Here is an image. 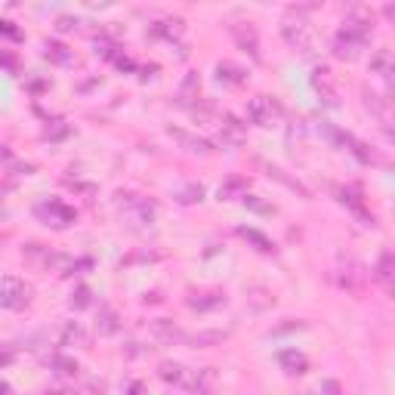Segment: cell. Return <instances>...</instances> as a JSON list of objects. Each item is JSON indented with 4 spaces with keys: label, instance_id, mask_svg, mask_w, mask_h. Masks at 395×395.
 Listing matches in <instances>:
<instances>
[{
    "label": "cell",
    "instance_id": "obj_1",
    "mask_svg": "<svg viewBox=\"0 0 395 395\" xmlns=\"http://www.w3.org/2000/svg\"><path fill=\"white\" fill-rule=\"evenodd\" d=\"M31 296H35V291H31L28 281L16 278V275H3V278H0V306L3 309L22 312V309L31 306Z\"/></svg>",
    "mask_w": 395,
    "mask_h": 395
},
{
    "label": "cell",
    "instance_id": "obj_2",
    "mask_svg": "<svg viewBox=\"0 0 395 395\" xmlns=\"http://www.w3.org/2000/svg\"><path fill=\"white\" fill-rule=\"evenodd\" d=\"M35 216L50 229H68L71 222L77 220V213L68 207V204L56 201V198H47V201L35 204Z\"/></svg>",
    "mask_w": 395,
    "mask_h": 395
},
{
    "label": "cell",
    "instance_id": "obj_3",
    "mask_svg": "<svg viewBox=\"0 0 395 395\" xmlns=\"http://www.w3.org/2000/svg\"><path fill=\"white\" fill-rule=\"evenodd\" d=\"M343 35H349L352 41H358V44H367L371 41V35H374V16L367 10H352L349 16L343 19Z\"/></svg>",
    "mask_w": 395,
    "mask_h": 395
},
{
    "label": "cell",
    "instance_id": "obj_4",
    "mask_svg": "<svg viewBox=\"0 0 395 395\" xmlns=\"http://www.w3.org/2000/svg\"><path fill=\"white\" fill-rule=\"evenodd\" d=\"M121 198V207L127 210V216L133 222H139V226H151L155 222V213H157V207H155V201H148V198H139V195H117Z\"/></svg>",
    "mask_w": 395,
    "mask_h": 395
},
{
    "label": "cell",
    "instance_id": "obj_5",
    "mask_svg": "<svg viewBox=\"0 0 395 395\" xmlns=\"http://www.w3.org/2000/svg\"><path fill=\"white\" fill-rule=\"evenodd\" d=\"M281 35H285V41L291 44L293 50L312 52V28H309L302 19H285V22H281Z\"/></svg>",
    "mask_w": 395,
    "mask_h": 395
},
{
    "label": "cell",
    "instance_id": "obj_6",
    "mask_svg": "<svg viewBox=\"0 0 395 395\" xmlns=\"http://www.w3.org/2000/svg\"><path fill=\"white\" fill-rule=\"evenodd\" d=\"M312 87L318 99L327 105V108H340V99H337V84H334V71L327 65H318L312 71Z\"/></svg>",
    "mask_w": 395,
    "mask_h": 395
},
{
    "label": "cell",
    "instance_id": "obj_7",
    "mask_svg": "<svg viewBox=\"0 0 395 395\" xmlns=\"http://www.w3.org/2000/svg\"><path fill=\"white\" fill-rule=\"evenodd\" d=\"M275 117H278V105L269 96H253L247 102V121L256 124V127H272Z\"/></svg>",
    "mask_w": 395,
    "mask_h": 395
},
{
    "label": "cell",
    "instance_id": "obj_8",
    "mask_svg": "<svg viewBox=\"0 0 395 395\" xmlns=\"http://www.w3.org/2000/svg\"><path fill=\"white\" fill-rule=\"evenodd\" d=\"M148 334L157 340L161 346H180L186 343V331H182L180 325H173L170 318H155L148 321Z\"/></svg>",
    "mask_w": 395,
    "mask_h": 395
},
{
    "label": "cell",
    "instance_id": "obj_9",
    "mask_svg": "<svg viewBox=\"0 0 395 395\" xmlns=\"http://www.w3.org/2000/svg\"><path fill=\"white\" fill-rule=\"evenodd\" d=\"M220 142L222 146H232V148H238V146H244L247 142V124H241L235 115H222L220 117Z\"/></svg>",
    "mask_w": 395,
    "mask_h": 395
},
{
    "label": "cell",
    "instance_id": "obj_10",
    "mask_svg": "<svg viewBox=\"0 0 395 395\" xmlns=\"http://www.w3.org/2000/svg\"><path fill=\"white\" fill-rule=\"evenodd\" d=\"M229 31H232L235 44H238L244 52H250V59H253V62H260V35H256L253 25H250V22H235Z\"/></svg>",
    "mask_w": 395,
    "mask_h": 395
},
{
    "label": "cell",
    "instance_id": "obj_11",
    "mask_svg": "<svg viewBox=\"0 0 395 395\" xmlns=\"http://www.w3.org/2000/svg\"><path fill=\"white\" fill-rule=\"evenodd\" d=\"M337 201L343 204V207L352 210V213L358 216L365 226H377V222H374V213H367V207H365V201H361V192H358V189H352V186L337 189Z\"/></svg>",
    "mask_w": 395,
    "mask_h": 395
},
{
    "label": "cell",
    "instance_id": "obj_12",
    "mask_svg": "<svg viewBox=\"0 0 395 395\" xmlns=\"http://www.w3.org/2000/svg\"><path fill=\"white\" fill-rule=\"evenodd\" d=\"M167 133L173 136V139L180 142V146L186 148V151H192V155H204V157H207L210 151H213L207 139H201V136H195V133H186V130H180V127H170Z\"/></svg>",
    "mask_w": 395,
    "mask_h": 395
},
{
    "label": "cell",
    "instance_id": "obj_13",
    "mask_svg": "<svg viewBox=\"0 0 395 395\" xmlns=\"http://www.w3.org/2000/svg\"><path fill=\"white\" fill-rule=\"evenodd\" d=\"M365 108L371 111L374 117H377L380 124H383L386 130H389V121H392V111H389V99H383L380 93H374V90H365Z\"/></svg>",
    "mask_w": 395,
    "mask_h": 395
},
{
    "label": "cell",
    "instance_id": "obj_14",
    "mask_svg": "<svg viewBox=\"0 0 395 395\" xmlns=\"http://www.w3.org/2000/svg\"><path fill=\"white\" fill-rule=\"evenodd\" d=\"M392 250H383V253H380V260H377V269H374V278L380 281V287H383L386 293H392L395 291V269H392Z\"/></svg>",
    "mask_w": 395,
    "mask_h": 395
},
{
    "label": "cell",
    "instance_id": "obj_15",
    "mask_svg": "<svg viewBox=\"0 0 395 395\" xmlns=\"http://www.w3.org/2000/svg\"><path fill=\"white\" fill-rule=\"evenodd\" d=\"M361 50H365V44L352 41V37H349V35H343V31H337V37H334V56H337V59H346V62H355Z\"/></svg>",
    "mask_w": 395,
    "mask_h": 395
},
{
    "label": "cell",
    "instance_id": "obj_16",
    "mask_svg": "<svg viewBox=\"0 0 395 395\" xmlns=\"http://www.w3.org/2000/svg\"><path fill=\"white\" fill-rule=\"evenodd\" d=\"M278 365L285 367L287 374H306L309 371V358L302 352H296V349H285V352H278Z\"/></svg>",
    "mask_w": 395,
    "mask_h": 395
},
{
    "label": "cell",
    "instance_id": "obj_17",
    "mask_svg": "<svg viewBox=\"0 0 395 395\" xmlns=\"http://www.w3.org/2000/svg\"><path fill=\"white\" fill-rule=\"evenodd\" d=\"M340 285H343L346 291L358 293L361 287H365V269H361L358 262H352V260H349L346 266H343V272H340Z\"/></svg>",
    "mask_w": 395,
    "mask_h": 395
},
{
    "label": "cell",
    "instance_id": "obj_18",
    "mask_svg": "<svg viewBox=\"0 0 395 395\" xmlns=\"http://www.w3.org/2000/svg\"><path fill=\"white\" fill-rule=\"evenodd\" d=\"M96 331L102 334V337H115L117 331H121V318H117V312L111 306H99V321H96Z\"/></svg>",
    "mask_w": 395,
    "mask_h": 395
},
{
    "label": "cell",
    "instance_id": "obj_19",
    "mask_svg": "<svg viewBox=\"0 0 395 395\" xmlns=\"http://www.w3.org/2000/svg\"><path fill=\"white\" fill-rule=\"evenodd\" d=\"M238 235L247 241L253 250H260V253H275V244H272V238H266V235L260 232V229H250V226H241L238 229Z\"/></svg>",
    "mask_w": 395,
    "mask_h": 395
},
{
    "label": "cell",
    "instance_id": "obj_20",
    "mask_svg": "<svg viewBox=\"0 0 395 395\" xmlns=\"http://www.w3.org/2000/svg\"><path fill=\"white\" fill-rule=\"evenodd\" d=\"M222 340H229V331H201V334H186V343L195 349H207V346H220Z\"/></svg>",
    "mask_w": 395,
    "mask_h": 395
},
{
    "label": "cell",
    "instance_id": "obj_21",
    "mask_svg": "<svg viewBox=\"0 0 395 395\" xmlns=\"http://www.w3.org/2000/svg\"><path fill=\"white\" fill-rule=\"evenodd\" d=\"M371 71H374V75H380L383 81H392L395 65H392V52L386 50V47H380V50L371 56Z\"/></svg>",
    "mask_w": 395,
    "mask_h": 395
},
{
    "label": "cell",
    "instance_id": "obj_22",
    "mask_svg": "<svg viewBox=\"0 0 395 395\" xmlns=\"http://www.w3.org/2000/svg\"><path fill=\"white\" fill-rule=\"evenodd\" d=\"M189 306L195 309V312H213V309H222L226 306V293H201V296H192L189 300Z\"/></svg>",
    "mask_w": 395,
    "mask_h": 395
},
{
    "label": "cell",
    "instance_id": "obj_23",
    "mask_svg": "<svg viewBox=\"0 0 395 395\" xmlns=\"http://www.w3.org/2000/svg\"><path fill=\"white\" fill-rule=\"evenodd\" d=\"M84 343H87V331L77 321H68L62 327V334H59V346H84Z\"/></svg>",
    "mask_w": 395,
    "mask_h": 395
},
{
    "label": "cell",
    "instance_id": "obj_24",
    "mask_svg": "<svg viewBox=\"0 0 395 395\" xmlns=\"http://www.w3.org/2000/svg\"><path fill=\"white\" fill-rule=\"evenodd\" d=\"M47 365L59 374V377H77V371H81V367H77V361L68 358V355H50Z\"/></svg>",
    "mask_w": 395,
    "mask_h": 395
},
{
    "label": "cell",
    "instance_id": "obj_25",
    "mask_svg": "<svg viewBox=\"0 0 395 395\" xmlns=\"http://www.w3.org/2000/svg\"><path fill=\"white\" fill-rule=\"evenodd\" d=\"M216 77H220V81H226V84H244L247 81V71L238 68V65H232V62H216Z\"/></svg>",
    "mask_w": 395,
    "mask_h": 395
},
{
    "label": "cell",
    "instance_id": "obj_26",
    "mask_svg": "<svg viewBox=\"0 0 395 395\" xmlns=\"http://www.w3.org/2000/svg\"><path fill=\"white\" fill-rule=\"evenodd\" d=\"M247 195V180L244 176H232L220 186V201H229V198H244Z\"/></svg>",
    "mask_w": 395,
    "mask_h": 395
},
{
    "label": "cell",
    "instance_id": "obj_27",
    "mask_svg": "<svg viewBox=\"0 0 395 395\" xmlns=\"http://www.w3.org/2000/svg\"><path fill=\"white\" fill-rule=\"evenodd\" d=\"M151 35L173 41V37H180V35H182V19H161V22L151 25Z\"/></svg>",
    "mask_w": 395,
    "mask_h": 395
},
{
    "label": "cell",
    "instance_id": "obj_28",
    "mask_svg": "<svg viewBox=\"0 0 395 395\" xmlns=\"http://www.w3.org/2000/svg\"><path fill=\"white\" fill-rule=\"evenodd\" d=\"M198 93H201V81H198L195 71H189L186 81H182V87H180V96H176V99H180L182 105H192L195 99H198Z\"/></svg>",
    "mask_w": 395,
    "mask_h": 395
},
{
    "label": "cell",
    "instance_id": "obj_29",
    "mask_svg": "<svg viewBox=\"0 0 395 395\" xmlns=\"http://www.w3.org/2000/svg\"><path fill=\"white\" fill-rule=\"evenodd\" d=\"M349 151H352V155L358 157L361 164H371V167H377V164H383V157H380L377 151H374L371 146H367V142H358V139H352V148H349Z\"/></svg>",
    "mask_w": 395,
    "mask_h": 395
},
{
    "label": "cell",
    "instance_id": "obj_30",
    "mask_svg": "<svg viewBox=\"0 0 395 395\" xmlns=\"http://www.w3.org/2000/svg\"><path fill=\"white\" fill-rule=\"evenodd\" d=\"M266 173H269V176H272V180L285 182V186H287V189H293V192H300L302 198H309V189H306V186H302V182H300V180H291V176H287V173H285V170H281V167H272V164H266Z\"/></svg>",
    "mask_w": 395,
    "mask_h": 395
},
{
    "label": "cell",
    "instance_id": "obj_31",
    "mask_svg": "<svg viewBox=\"0 0 395 395\" xmlns=\"http://www.w3.org/2000/svg\"><path fill=\"white\" fill-rule=\"evenodd\" d=\"M47 59L50 62H56V65H75V52H71L65 44H47Z\"/></svg>",
    "mask_w": 395,
    "mask_h": 395
},
{
    "label": "cell",
    "instance_id": "obj_32",
    "mask_svg": "<svg viewBox=\"0 0 395 395\" xmlns=\"http://www.w3.org/2000/svg\"><path fill=\"white\" fill-rule=\"evenodd\" d=\"M201 198H204L201 182H189V186H182L180 192H176V201L180 204H195V201H201Z\"/></svg>",
    "mask_w": 395,
    "mask_h": 395
},
{
    "label": "cell",
    "instance_id": "obj_33",
    "mask_svg": "<svg viewBox=\"0 0 395 395\" xmlns=\"http://www.w3.org/2000/svg\"><path fill=\"white\" fill-rule=\"evenodd\" d=\"M90 302H93V291H90L87 285H81V287H75V293H71L68 306H71V309H77V312H81V309H87Z\"/></svg>",
    "mask_w": 395,
    "mask_h": 395
},
{
    "label": "cell",
    "instance_id": "obj_34",
    "mask_svg": "<svg viewBox=\"0 0 395 395\" xmlns=\"http://www.w3.org/2000/svg\"><path fill=\"white\" fill-rule=\"evenodd\" d=\"M157 374H161V380H167V383H180L182 380V367L176 365V361H164V365L157 367Z\"/></svg>",
    "mask_w": 395,
    "mask_h": 395
},
{
    "label": "cell",
    "instance_id": "obj_35",
    "mask_svg": "<svg viewBox=\"0 0 395 395\" xmlns=\"http://www.w3.org/2000/svg\"><path fill=\"white\" fill-rule=\"evenodd\" d=\"M241 201H244V207H250V210H253V213H275V207H272V204L260 201V198H256V195H244V198H241Z\"/></svg>",
    "mask_w": 395,
    "mask_h": 395
},
{
    "label": "cell",
    "instance_id": "obj_36",
    "mask_svg": "<svg viewBox=\"0 0 395 395\" xmlns=\"http://www.w3.org/2000/svg\"><path fill=\"white\" fill-rule=\"evenodd\" d=\"M71 133V127L68 124H62V121H52V127H47V133H44V139H65V136Z\"/></svg>",
    "mask_w": 395,
    "mask_h": 395
},
{
    "label": "cell",
    "instance_id": "obj_37",
    "mask_svg": "<svg viewBox=\"0 0 395 395\" xmlns=\"http://www.w3.org/2000/svg\"><path fill=\"white\" fill-rule=\"evenodd\" d=\"M56 28L62 31V35H65V31H75L77 28V19L75 16H59L56 19Z\"/></svg>",
    "mask_w": 395,
    "mask_h": 395
},
{
    "label": "cell",
    "instance_id": "obj_38",
    "mask_svg": "<svg viewBox=\"0 0 395 395\" xmlns=\"http://www.w3.org/2000/svg\"><path fill=\"white\" fill-rule=\"evenodd\" d=\"M12 358H16V355H12V349H3V346H0V367L12 365Z\"/></svg>",
    "mask_w": 395,
    "mask_h": 395
},
{
    "label": "cell",
    "instance_id": "obj_39",
    "mask_svg": "<svg viewBox=\"0 0 395 395\" xmlns=\"http://www.w3.org/2000/svg\"><path fill=\"white\" fill-rule=\"evenodd\" d=\"M127 395H146V383H139V380H136V383H130V392Z\"/></svg>",
    "mask_w": 395,
    "mask_h": 395
},
{
    "label": "cell",
    "instance_id": "obj_40",
    "mask_svg": "<svg viewBox=\"0 0 395 395\" xmlns=\"http://www.w3.org/2000/svg\"><path fill=\"white\" fill-rule=\"evenodd\" d=\"M0 31H3V35H12V37H16V35H19V31H16V28H10V22H0Z\"/></svg>",
    "mask_w": 395,
    "mask_h": 395
},
{
    "label": "cell",
    "instance_id": "obj_41",
    "mask_svg": "<svg viewBox=\"0 0 395 395\" xmlns=\"http://www.w3.org/2000/svg\"><path fill=\"white\" fill-rule=\"evenodd\" d=\"M0 395H12V386L6 380H0Z\"/></svg>",
    "mask_w": 395,
    "mask_h": 395
}]
</instances>
